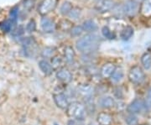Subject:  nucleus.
I'll return each instance as SVG.
<instances>
[{
  "label": "nucleus",
  "instance_id": "obj_19",
  "mask_svg": "<svg viewBox=\"0 0 151 125\" xmlns=\"http://www.w3.org/2000/svg\"><path fill=\"white\" fill-rule=\"evenodd\" d=\"M141 12L145 16H149L151 14V0H145L141 7Z\"/></svg>",
  "mask_w": 151,
  "mask_h": 125
},
{
  "label": "nucleus",
  "instance_id": "obj_5",
  "mask_svg": "<svg viewBox=\"0 0 151 125\" xmlns=\"http://www.w3.org/2000/svg\"><path fill=\"white\" fill-rule=\"evenodd\" d=\"M139 10V4L135 0H129L125 3L124 11L127 16H134Z\"/></svg>",
  "mask_w": 151,
  "mask_h": 125
},
{
  "label": "nucleus",
  "instance_id": "obj_28",
  "mask_svg": "<svg viewBox=\"0 0 151 125\" xmlns=\"http://www.w3.org/2000/svg\"><path fill=\"white\" fill-rule=\"evenodd\" d=\"M62 63V59L60 56H55L52 58V67L53 68H58Z\"/></svg>",
  "mask_w": 151,
  "mask_h": 125
},
{
  "label": "nucleus",
  "instance_id": "obj_31",
  "mask_svg": "<svg viewBox=\"0 0 151 125\" xmlns=\"http://www.w3.org/2000/svg\"><path fill=\"white\" fill-rule=\"evenodd\" d=\"M36 29V24H35V22L34 20H30V21L28 23L27 26H26V29H27L29 32H33L35 31Z\"/></svg>",
  "mask_w": 151,
  "mask_h": 125
},
{
  "label": "nucleus",
  "instance_id": "obj_30",
  "mask_svg": "<svg viewBox=\"0 0 151 125\" xmlns=\"http://www.w3.org/2000/svg\"><path fill=\"white\" fill-rule=\"evenodd\" d=\"M18 14H19V9L17 7H14L10 11V19H12L14 21H16L17 18H18Z\"/></svg>",
  "mask_w": 151,
  "mask_h": 125
},
{
  "label": "nucleus",
  "instance_id": "obj_25",
  "mask_svg": "<svg viewBox=\"0 0 151 125\" xmlns=\"http://www.w3.org/2000/svg\"><path fill=\"white\" fill-rule=\"evenodd\" d=\"M55 53V49L52 47H46L42 51V55L45 58H49L51 57Z\"/></svg>",
  "mask_w": 151,
  "mask_h": 125
},
{
  "label": "nucleus",
  "instance_id": "obj_21",
  "mask_svg": "<svg viewBox=\"0 0 151 125\" xmlns=\"http://www.w3.org/2000/svg\"><path fill=\"white\" fill-rule=\"evenodd\" d=\"M123 78H124V72L121 69H116L113 73V75L111 76V79L114 82H119Z\"/></svg>",
  "mask_w": 151,
  "mask_h": 125
},
{
  "label": "nucleus",
  "instance_id": "obj_7",
  "mask_svg": "<svg viewBox=\"0 0 151 125\" xmlns=\"http://www.w3.org/2000/svg\"><path fill=\"white\" fill-rule=\"evenodd\" d=\"M57 0H44L39 7V12L41 14H48L55 8Z\"/></svg>",
  "mask_w": 151,
  "mask_h": 125
},
{
  "label": "nucleus",
  "instance_id": "obj_33",
  "mask_svg": "<svg viewBox=\"0 0 151 125\" xmlns=\"http://www.w3.org/2000/svg\"><path fill=\"white\" fill-rule=\"evenodd\" d=\"M79 14H80V11L78 9H71V11L70 12V15L71 17H73L74 19H77Z\"/></svg>",
  "mask_w": 151,
  "mask_h": 125
},
{
  "label": "nucleus",
  "instance_id": "obj_3",
  "mask_svg": "<svg viewBox=\"0 0 151 125\" xmlns=\"http://www.w3.org/2000/svg\"><path fill=\"white\" fill-rule=\"evenodd\" d=\"M145 78V75L143 70L141 69V67L136 65L130 69L129 72V79L131 82L134 84H139L144 82Z\"/></svg>",
  "mask_w": 151,
  "mask_h": 125
},
{
  "label": "nucleus",
  "instance_id": "obj_13",
  "mask_svg": "<svg viewBox=\"0 0 151 125\" xmlns=\"http://www.w3.org/2000/svg\"><path fill=\"white\" fill-rule=\"evenodd\" d=\"M39 67L41 70V71L43 72L44 74H45V75H50L52 73V71H53L52 65H50L48 61H46L45 60H40L39 62Z\"/></svg>",
  "mask_w": 151,
  "mask_h": 125
},
{
  "label": "nucleus",
  "instance_id": "obj_17",
  "mask_svg": "<svg viewBox=\"0 0 151 125\" xmlns=\"http://www.w3.org/2000/svg\"><path fill=\"white\" fill-rule=\"evenodd\" d=\"M113 7V0H102L100 3L99 9L102 12H107Z\"/></svg>",
  "mask_w": 151,
  "mask_h": 125
},
{
  "label": "nucleus",
  "instance_id": "obj_1",
  "mask_svg": "<svg viewBox=\"0 0 151 125\" xmlns=\"http://www.w3.org/2000/svg\"><path fill=\"white\" fill-rule=\"evenodd\" d=\"M76 48L83 53L95 51L99 45V37L97 34H89L76 41Z\"/></svg>",
  "mask_w": 151,
  "mask_h": 125
},
{
  "label": "nucleus",
  "instance_id": "obj_2",
  "mask_svg": "<svg viewBox=\"0 0 151 125\" xmlns=\"http://www.w3.org/2000/svg\"><path fill=\"white\" fill-rule=\"evenodd\" d=\"M66 113L70 118L78 121H82L86 118L87 114L86 107L79 102H74L69 104L66 109Z\"/></svg>",
  "mask_w": 151,
  "mask_h": 125
},
{
  "label": "nucleus",
  "instance_id": "obj_8",
  "mask_svg": "<svg viewBox=\"0 0 151 125\" xmlns=\"http://www.w3.org/2000/svg\"><path fill=\"white\" fill-rule=\"evenodd\" d=\"M56 78L64 83H68L72 79V75L70 71L66 68H61L56 72Z\"/></svg>",
  "mask_w": 151,
  "mask_h": 125
},
{
  "label": "nucleus",
  "instance_id": "obj_22",
  "mask_svg": "<svg viewBox=\"0 0 151 125\" xmlns=\"http://www.w3.org/2000/svg\"><path fill=\"white\" fill-rule=\"evenodd\" d=\"M79 92L81 94H82L84 97L86 98H89L91 93H92V87L88 85H83V86H81L80 88H79Z\"/></svg>",
  "mask_w": 151,
  "mask_h": 125
},
{
  "label": "nucleus",
  "instance_id": "obj_24",
  "mask_svg": "<svg viewBox=\"0 0 151 125\" xmlns=\"http://www.w3.org/2000/svg\"><path fill=\"white\" fill-rule=\"evenodd\" d=\"M72 9V6L70 4L69 2H65L64 3L62 6H61V8H60V12H61V14H70V12Z\"/></svg>",
  "mask_w": 151,
  "mask_h": 125
},
{
  "label": "nucleus",
  "instance_id": "obj_10",
  "mask_svg": "<svg viewBox=\"0 0 151 125\" xmlns=\"http://www.w3.org/2000/svg\"><path fill=\"white\" fill-rule=\"evenodd\" d=\"M97 121L99 125H110L113 122V118L108 113L103 112L97 115Z\"/></svg>",
  "mask_w": 151,
  "mask_h": 125
},
{
  "label": "nucleus",
  "instance_id": "obj_36",
  "mask_svg": "<svg viewBox=\"0 0 151 125\" xmlns=\"http://www.w3.org/2000/svg\"><path fill=\"white\" fill-rule=\"evenodd\" d=\"M138 125H148V124H138Z\"/></svg>",
  "mask_w": 151,
  "mask_h": 125
},
{
  "label": "nucleus",
  "instance_id": "obj_29",
  "mask_svg": "<svg viewBox=\"0 0 151 125\" xmlns=\"http://www.w3.org/2000/svg\"><path fill=\"white\" fill-rule=\"evenodd\" d=\"M83 31V28L81 26H75L71 29V35L73 36H79Z\"/></svg>",
  "mask_w": 151,
  "mask_h": 125
},
{
  "label": "nucleus",
  "instance_id": "obj_9",
  "mask_svg": "<svg viewBox=\"0 0 151 125\" xmlns=\"http://www.w3.org/2000/svg\"><path fill=\"white\" fill-rule=\"evenodd\" d=\"M41 27L45 32L51 33L53 32L55 29V24L51 19H50L49 18H43L41 19Z\"/></svg>",
  "mask_w": 151,
  "mask_h": 125
},
{
  "label": "nucleus",
  "instance_id": "obj_20",
  "mask_svg": "<svg viewBox=\"0 0 151 125\" xmlns=\"http://www.w3.org/2000/svg\"><path fill=\"white\" fill-rule=\"evenodd\" d=\"M82 28L86 31L92 32V31H95L97 29V24H95V22L92 21V20H86V22H84Z\"/></svg>",
  "mask_w": 151,
  "mask_h": 125
},
{
  "label": "nucleus",
  "instance_id": "obj_16",
  "mask_svg": "<svg viewBox=\"0 0 151 125\" xmlns=\"http://www.w3.org/2000/svg\"><path fill=\"white\" fill-rule=\"evenodd\" d=\"M65 58L68 63H71L75 60V51L72 47L67 46L65 49Z\"/></svg>",
  "mask_w": 151,
  "mask_h": 125
},
{
  "label": "nucleus",
  "instance_id": "obj_32",
  "mask_svg": "<svg viewBox=\"0 0 151 125\" xmlns=\"http://www.w3.org/2000/svg\"><path fill=\"white\" fill-rule=\"evenodd\" d=\"M13 34H14V36H20L21 34H24V29H23V28L22 27L18 28L17 29H15V30L14 31Z\"/></svg>",
  "mask_w": 151,
  "mask_h": 125
},
{
  "label": "nucleus",
  "instance_id": "obj_35",
  "mask_svg": "<svg viewBox=\"0 0 151 125\" xmlns=\"http://www.w3.org/2000/svg\"><path fill=\"white\" fill-rule=\"evenodd\" d=\"M88 125H94V124H92V123H90V124H89Z\"/></svg>",
  "mask_w": 151,
  "mask_h": 125
},
{
  "label": "nucleus",
  "instance_id": "obj_11",
  "mask_svg": "<svg viewBox=\"0 0 151 125\" xmlns=\"http://www.w3.org/2000/svg\"><path fill=\"white\" fill-rule=\"evenodd\" d=\"M115 70H116V67L113 63H106L103 65L101 69V75L105 78L111 77Z\"/></svg>",
  "mask_w": 151,
  "mask_h": 125
},
{
  "label": "nucleus",
  "instance_id": "obj_18",
  "mask_svg": "<svg viewBox=\"0 0 151 125\" xmlns=\"http://www.w3.org/2000/svg\"><path fill=\"white\" fill-rule=\"evenodd\" d=\"M133 34H134V29L130 26H128L124 29L123 31L121 32V38L124 40H128L133 36Z\"/></svg>",
  "mask_w": 151,
  "mask_h": 125
},
{
  "label": "nucleus",
  "instance_id": "obj_15",
  "mask_svg": "<svg viewBox=\"0 0 151 125\" xmlns=\"http://www.w3.org/2000/svg\"><path fill=\"white\" fill-rule=\"evenodd\" d=\"M141 63L145 70H150L151 68V55L149 52H146L141 57Z\"/></svg>",
  "mask_w": 151,
  "mask_h": 125
},
{
  "label": "nucleus",
  "instance_id": "obj_4",
  "mask_svg": "<svg viewBox=\"0 0 151 125\" xmlns=\"http://www.w3.org/2000/svg\"><path fill=\"white\" fill-rule=\"evenodd\" d=\"M147 109V107L145 105V102L143 101L142 99L136 98L133 102H131L130 104L128 106L127 110L128 112L131 114H142L144 111Z\"/></svg>",
  "mask_w": 151,
  "mask_h": 125
},
{
  "label": "nucleus",
  "instance_id": "obj_12",
  "mask_svg": "<svg viewBox=\"0 0 151 125\" xmlns=\"http://www.w3.org/2000/svg\"><path fill=\"white\" fill-rule=\"evenodd\" d=\"M99 105L103 108H111L115 105V101L112 97H103L99 100Z\"/></svg>",
  "mask_w": 151,
  "mask_h": 125
},
{
  "label": "nucleus",
  "instance_id": "obj_34",
  "mask_svg": "<svg viewBox=\"0 0 151 125\" xmlns=\"http://www.w3.org/2000/svg\"><path fill=\"white\" fill-rule=\"evenodd\" d=\"M67 125H80L76 120H70L68 123H67Z\"/></svg>",
  "mask_w": 151,
  "mask_h": 125
},
{
  "label": "nucleus",
  "instance_id": "obj_6",
  "mask_svg": "<svg viewBox=\"0 0 151 125\" xmlns=\"http://www.w3.org/2000/svg\"><path fill=\"white\" fill-rule=\"evenodd\" d=\"M53 98H54V102L55 105L60 109H64L66 110L68 106H69V102L67 97L65 96L64 93H56L53 95Z\"/></svg>",
  "mask_w": 151,
  "mask_h": 125
},
{
  "label": "nucleus",
  "instance_id": "obj_26",
  "mask_svg": "<svg viewBox=\"0 0 151 125\" xmlns=\"http://www.w3.org/2000/svg\"><path fill=\"white\" fill-rule=\"evenodd\" d=\"M102 31H103V34L104 35V37L110 39V40L115 38V34L108 27H103Z\"/></svg>",
  "mask_w": 151,
  "mask_h": 125
},
{
  "label": "nucleus",
  "instance_id": "obj_23",
  "mask_svg": "<svg viewBox=\"0 0 151 125\" xmlns=\"http://www.w3.org/2000/svg\"><path fill=\"white\" fill-rule=\"evenodd\" d=\"M125 122L128 125H138V118L134 114H129L125 117Z\"/></svg>",
  "mask_w": 151,
  "mask_h": 125
},
{
  "label": "nucleus",
  "instance_id": "obj_14",
  "mask_svg": "<svg viewBox=\"0 0 151 125\" xmlns=\"http://www.w3.org/2000/svg\"><path fill=\"white\" fill-rule=\"evenodd\" d=\"M16 24V21H14L12 19H7L5 21L0 23V29L4 31V32H9L12 28L14 26V24Z\"/></svg>",
  "mask_w": 151,
  "mask_h": 125
},
{
  "label": "nucleus",
  "instance_id": "obj_27",
  "mask_svg": "<svg viewBox=\"0 0 151 125\" xmlns=\"http://www.w3.org/2000/svg\"><path fill=\"white\" fill-rule=\"evenodd\" d=\"M145 105L147 109H151V87H150L147 91L145 98Z\"/></svg>",
  "mask_w": 151,
  "mask_h": 125
}]
</instances>
